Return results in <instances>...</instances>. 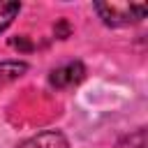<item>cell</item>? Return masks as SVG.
Masks as SVG:
<instances>
[{
    "instance_id": "1",
    "label": "cell",
    "mask_w": 148,
    "mask_h": 148,
    "mask_svg": "<svg viewBox=\"0 0 148 148\" xmlns=\"http://www.w3.org/2000/svg\"><path fill=\"white\" fill-rule=\"evenodd\" d=\"M95 12L104 21V25L125 28L143 21L148 5L146 2H95Z\"/></svg>"
},
{
    "instance_id": "2",
    "label": "cell",
    "mask_w": 148,
    "mask_h": 148,
    "mask_svg": "<svg viewBox=\"0 0 148 148\" xmlns=\"http://www.w3.org/2000/svg\"><path fill=\"white\" fill-rule=\"evenodd\" d=\"M83 79H86V67H83V62H79V60L65 62V65L56 67V69L49 74V83H51L53 88H58V90L74 88V86H79Z\"/></svg>"
},
{
    "instance_id": "3",
    "label": "cell",
    "mask_w": 148,
    "mask_h": 148,
    "mask_svg": "<svg viewBox=\"0 0 148 148\" xmlns=\"http://www.w3.org/2000/svg\"><path fill=\"white\" fill-rule=\"evenodd\" d=\"M21 148H69L67 139L60 132H42L32 139H28L25 143H21Z\"/></svg>"
},
{
    "instance_id": "4",
    "label": "cell",
    "mask_w": 148,
    "mask_h": 148,
    "mask_svg": "<svg viewBox=\"0 0 148 148\" xmlns=\"http://www.w3.org/2000/svg\"><path fill=\"white\" fill-rule=\"evenodd\" d=\"M28 72V65L21 60H0V88L14 83Z\"/></svg>"
},
{
    "instance_id": "5",
    "label": "cell",
    "mask_w": 148,
    "mask_h": 148,
    "mask_svg": "<svg viewBox=\"0 0 148 148\" xmlns=\"http://www.w3.org/2000/svg\"><path fill=\"white\" fill-rule=\"evenodd\" d=\"M21 12V2H0V32H5L9 25H12V21H14V16Z\"/></svg>"
},
{
    "instance_id": "6",
    "label": "cell",
    "mask_w": 148,
    "mask_h": 148,
    "mask_svg": "<svg viewBox=\"0 0 148 148\" xmlns=\"http://www.w3.org/2000/svg\"><path fill=\"white\" fill-rule=\"evenodd\" d=\"M116 148H146V127H139L132 134L123 136Z\"/></svg>"
},
{
    "instance_id": "7",
    "label": "cell",
    "mask_w": 148,
    "mask_h": 148,
    "mask_svg": "<svg viewBox=\"0 0 148 148\" xmlns=\"http://www.w3.org/2000/svg\"><path fill=\"white\" fill-rule=\"evenodd\" d=\"M9 44H12L14 49H23V51H30V49H32V44H30L25 37H18V39H9Z\"/></svg>"
}]
</instances>
